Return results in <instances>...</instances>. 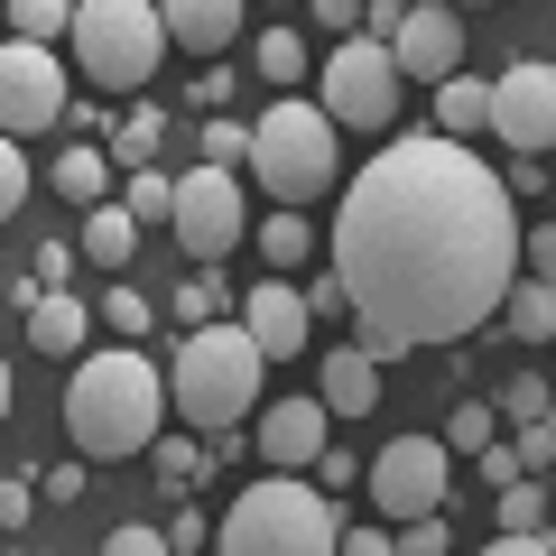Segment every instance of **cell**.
<instances>
[{
	"label": "cell",
	"instance_id": "obj_1",
	"mask_svg": "<svg viewBox=\"0 0 556 556\" xmlns=\"http://www.w3.org/2000/svg\"><path fill=\"white\" fill-rule=\"evenodd\" d=\"M334 278L353 298V343L371 362L464 343L519 288L510 177H492L445 130L390 139L371 167H353L334 204Z\"/></svg>",
	"mask_w": 556,
	"mask_h": 556
},
{
	"label": "cell",
	"instance_id": "obj_2",
	"mask_svg": "<svg viewBox=\"0 0 556 556\" xmlns=\"http://www.w3.org/2000/svg\"><path fill=\"white\" fill-rule=\"evenodd\" d=\"M167 427V371L139 343H93L65 380V437L75 455H149Z\"/></svg>",
	"mask_w": 556,
	"mask_h": 556
},
{
	"label": "cell",
	"instance_id": "obj_3",
	"mask_svg": "<svg viewBox=\"0 0 556 556\" xmlns=\"http://www.w3.org/2000/svg\"><path fill=\"white\" fill-rule=\"evenodd\" d=\"M260 343L232 325H204V334H177V353H167V408L186 417V437H232L241 417L260 408Z\"/></svg>",
	"mask_w": 556,
	"mask_h": 556
},
{
	"label": "cell",
	"instance_id": "obj_4",
	"mask_svg": "<svg viewBox=\"0 0 556 556\" xmlns=\"http://www.w3.org/2000/svg\"><path fill=\"white\" fill-rule=\"evenodd\" d=\"M214 556H343V519L316 482H251L232 492V510L214 519Z\"/></svg>",
	"mask_w": 556,
	"mask_h": 556
},
{
	"label": "cell",
	"instance_id": "obj_5",
	"mask_svg": "<svg viewBox=\"0 0 556 556\" xmlns=\"http://www.w3.org/2000/svg\"><path fill=\"white\" fill-rule=\"evenodd\" d=\"M251 167H260V186L278 195V214L334 195V121H325V102L278 93L269 112L251 121Z\"/></svg>",
	"mask_w": 556,
	"mask_h": 556
},
{
	"label": "cell",
	"instance_id": "obj_6",
	"mask_svg": "<svg viewBox=\"0 0 556 556\" xmlns=\"http://www.w3.org/2000/svg\"><path fill=\"white\" fill-rule=\"evenodd\" d=\"M159 56H167L159 0H84V10H75V65H84V84H102V93H139V84L159 75Z\"/></svg>",
	"mask_w": 556,
	"mask_h": 556
},
{
	"label": "cell",
	"instance_id": "obj_7",
	"mask_svg": "<svg viewBox=\"0 0 556 556\" xmlns=\"http://www.w3.org/2000/svg\"><path fill=\"white\" fill-rule=\"evenodd\" d=\"M399 56L380 38H343L325 47V121L334 130H390L399 121Z\"/></svg>",
	"mask_w": 556,
	"mask_h": 556
},
{
	"label": "cell",
	"instance_id": "obj_8",
	"mask_svg": "<svg viewBox=\"0 0 556 556\" xmlns=\"http://www.w3.org/2000/svg\"><path fill=\"white\" fill-rule=\"evenodd\" d=\"M362 482H371V510L390 519V529H408V519H437V510H445L455 455H445V437H390Z\"/></svg>",
	"mask_w": 556,
	"mask_h": 556
},
{
	"label": "cell",
	"instance_id": "obj_9",
	"mask_svg": "<svg viewBox=\"0 0 556 556\" xmlns=\"http://www.w3.org/2000/svg\"><path fill=\"white\" fill-rule=\"evenodd\" d=\"M167 232L195 251V269H223V260L241 251V232H251L241 177H223V167H186V177H177V223H167Z\"/></svg>",
	"mask_w": 556,
	"mask_h": 556
},
{
	"label": "cell",
	"instance_id": "obj_10",
	"mask_svg": "<svg viewBox=\"0 0 556 556\" xmlns=\"http://www.w3.org/2000/svg\"><path fill=\"white\" fill-rule=\"evenodd\" d=\"M75 112L65 102V65L56 47H28V38H0V139H38Z\"/></svg>",
	"mask_w": 556,
	"mask_h": 556
},
{
	"label": "cell",
	"instance_id": "obj_11",
	"mask_svg": "<svg viewBox=\"0 0 556 556\" xmlns=\"http://www.w3.org/2000/svg\"><path fill=\"white\" fill-rule=\"evenodd\" d=\"M492 130L510 139L519 159H538V149H556V65L519 56L492 75Z\"/></svg>",
	"mask_w": 556,
	"mask_h": 556
},
{
	"label": "cell",
	"instance_id": "obj_12",
	"mask_svg": "<svg viewBox=\"0 0 556 556\" xmlns=\"http://www.w3.org/2000/svg\"><path fill=\"white\" fill-rule=\"evenodd\" d=\"M325 455H334V417H325L316 390H298V399H278V408H260V464H269V473L306 482Z\"/></svg>",
	"mask_w": 556,
	"mask_h": 556
},
{
	"label": "cell",
	"instance_id": "obj_13",
	"mask_svg": "<svg viewBox=\"0 0 556 556\" xmlns=\"http://www.w3.org/2000/svg\"><path fill=\"white\" fill-rule=\"evenodd\" d=\"M390 56H399V75H417V84H455L464 75V20L445 0H408L399 28H390Z\"/></svg>",
	"mask_w": 556,
	"mask_h": 556
},
{
	"label": "cell",
	"instance_id": "obj_14",
	"mask_svg": "<svg viewBox=\"0 0 556 556\" xmlns=\"http://www.w3.org/2000/svg\"><path fill=\"white\" fill-rule=\"evenodd\" d=\"M306 288H288V278H260L251 298H241V334L260 343V362H288V353H306Z\"/></svg>",
	"mask_w": 556,
	"mask_h": 556
},
{
	"label": "cell",
	"instance_id": "obj_15",
	"mask_svg": "<svg viewBox=\"0 0 556 556\" xmlns=\"http://www.w3.org/2000/svg\"><path fill=\"white\" fill-rule=\"evenodd\" d=\"M28 343H38V353L84 362V353H93V306L65 298V288H28Z\"/></svg>",
	"mask_w": 556,
	"mask_h": 556
},
{
	"label": "cell",
	"instance_id": "obj_16",
	"mask_svg": "<svg viewBox=\"0 0 556 556\" xmlns=\"http://www.w3.org/2000/svg\"><path fill=\"white\" fill-rule=\"evenodd\" d=\"M159 20H167V47H186V56H223L251 10H241V0H167Z\"/></svg>",
	"mask_w": 556,
	"mask_h": 556
},
{
	"label": "cell",
	"instance_id": "obj_17",
	"mask_svg": "<svg viewBox=\"0 0 556 556\" xmlns=\"http://www.w3.org/2000/svg\"><path fill=\"white\" fill-rule=\"evenodd\" d=\"M325 417H371L380 408V362L362 353V343H334V353H325Z\"/></svg>",
	"mask_w": 556,
	"mask_h": 556
},
{
	"label": "cell",
	"instance_id": "obj_18",
	"mask_svg": "<svg viewBox=\"0 0 556 556\" xmlns=\"http://www.w3.org/2000/svg\"><path fill=\"white\" fill-rule=\"evenodd\" d=\"M47 177H56V195H65V204H84V214H93V204H112V149L75 139V149H65Z\"/></svg>",
	"mask_w": 556,
	"mask_h": 556
},
{
	"label": "cell",
	"instance_id": "obj_19",
	"mask_svg": "<svg viewBox=\"0 0 556 556\" xmlns=\"http://www.w3.org/2000/svg\"><path fill=\"white\" fill-rule=\"evenodd\" d=\"M75 251L93 260L102 278H112V269H130V251H139V223L121 214V204H93V214H84V232H75Z\"/></svg>",
	"mask_w": 556,
	"mask_h": 556
},
{
	"label": "cell",
	"instance_id": "obj_20",
	"mask_svg": "<svg viewBox=\"0 0 556 556\" xmlns=\"http://www.w3.org/2000/svg\"><path fill=\"white\" fill-rule=\"evenodd\" d=\"M437 130H445V139H473V130H492V84H482V75L437 84Z\"/></svg>",
	"mask_w": 556,
	"mask_h": 556
},
{
	"label": "cell",
	"instance_id": "obj_21",
	"mask_svg": "<svg viewBox=\"0 0 556 556\" xmlns=\"http://www.w3.org/2000/svg\"><path fill=\"white\" fill-rule=\"evenodd\" d=\"M501 325H510L519 343H556V288H538V278H519L510 298H501Z\"/></svg>",
	"mask_w": 556,
	"mask_h": 556
},
{
	"label": "cell",
	"instance_id": "obj_22",
	"mask_svg": "<svg viewBox=\"0 0 556 556\" xmlns=\"http://www.w3.org/2000/svg\"><path fill=\"white\" fill-rule=\"evenodd\" d=\"M0 20H10V38H28V47H56V38H75V0H10Z\"/></svg>",
	"mask_w": 556,
	"mask_h": 556
},
{
	"label": "cell",
	"instance_id": "obj_23",
	"mask_svg": "<svg viewBox=\"0 0 556 556\" xmlns=\"http://www.w3.org/2000/svg\"><path fill=\"white\" fill-rule=\"evenodd\" d=\"M547 519H556V492H547L538 473L501 492V538H547Z\"/></svg>",
	"mask_w": 556,
	"mask_h": 556
},
{
	"label": "cell",
	"instance_id": "obj_24",
	"mask_svg": "<svg viewBox=\"0 0 556 556\" xmlns=\"http://www.w3.org/2000/svg\"><path fill=\"white\" fill-rule=\"evenodd\" d=\"M159 139H167V112H159V102H139V112L121 121V139H112V167H121V177H139V167L159 159Z\"/></svg>",
	"mask_w": 556,
	"mask_h": 556
},
{
	"label": "cell",
	"instance_id": "obj_25",
	"mask_svg": "<svg viewBox=\"0 0 556 556\" xmlns=\"http://www.w3.org/2000/svg\"><path fill=\"white\" fill-rule=\"evenodd\" d=\"M121 214H130L139 232H149V223H177V177H167V167H139V177L121 186Z\"/></svg>",
	"mask_w": 556,
	"mask_h": 556
},
{
	"label": "cell",
	"instance_id": "obj_26",
	"mask_svg": "<svg viewBox=\"0 0 556 556\" xmlns=\"http://www.w3.org/2000/svg\"><path fill=\"white\" fill-rule=\"evenodd\" d=\"M149 473H159L167 492H195V482L214 473V455H204L195 437H159V445H149Z\"/></svg>",
	"mask_w": 556,
	"mask_h": 556
},
{
	"label": "cell",
	"instance_id": "obj_27",
	"mask_svg": "<svg viewBox=\"0 0 556 556\" xmlns=\"http://www.w3.org/2000/svg\"><path fill=\"white\" fill-rule=\"evenodd\" d=\"M195 167H223V177H232V167H251V121L214 112V121H204V139H195Z\"/></svg>",
	"mask_w": 556,
	"mask_h": 556
},
{
	"label": "cell",
	"instance_id": "obj_28",
	"mask_svg": "<svg viewBox=\"0 0 556 556\" xmlns=\"http://www.w3.org/2000/svg\"><path fill=\"white\" fill-rule=\"evenodd\" d=\"M492 417H510V427H538V417H556V380H501L492 390Z\"/></svg>",
	"mask_w": 556,
	"mask_h": 556
},
{
	"label": "cell",
	"instance_id": "obj_29",
	"mask_svg": "<svg viewBox=\"0 0 556 556\" xmlns=\"http://www.w3.org/2000/svg\"><path fill=\"white\" fill-rule=\"evenodd\" d=\"M251 65H260V84H298L306 75V38H298V28H260Z\"/></svg>",
	"mask_w": 556,
	"mask_h": 556
},
{
	"label": "cell",
	"instance_id": "obj_30",
	"mask_svg": "<svg viewBox=\"0 0 556 556\" xmlns=\"http://www.w3.org/2000/svg\"><path fill=\"white\" fill-rule=\"evenodd\" d=\"M223 306H232V298H223V278H214V269L177 278V316H186V334H204V325H232Z\"/></svg>",
	"mask_w": 556,
	"mask_h": 556
},
{
	"label": "cell",
	"instance_id": "obj_31",
	"mask_svg": "<svg viewBox=\"0 0 556 556\" xmlns=\"http://www.w3.org/2000/svg\"><path fill=\"white\" fill-rule=\"evenodd\" d=\"M306 251H316V232H306V214H269V223H260V260H269V269H298Z\"/></svg>",
	"mask_w": 556,
	"mask_h": 556
},
{
	"label": "cell",
	"instance_id": "obj_32",
	"mask_svg": "<svg viewBox=\"0 0 556 556\" xmlns=\"http://www.w3.org/2000/svg\"><path fill=\"white\" fill-rule=\"evenodd\" d=\"M482 445H492V399H464L445 417V455H482Z\"/></svg>",
	"mask_w": 556,
	"mask_h": 556
},
{
	"label": "cell",
	"instance_id": "obj_33",
	"mask_svg": "<svg viewBox=\"0 0 556 556\" xmlns=\"http://www.w3.org/2000/svg\"><path fill=\"white\" fill-rule=\"evenodd\" d=\"M102 316H112V334H121V343H139L149 325H159V306L139 298V288H121V278H112V298H102Z\"/></svg>",
	"mask_w": 556,
	"mask_h": 556
},
{
	"label": "cell",
	"instance_id": "obj_34",
	"mask_svg": "<svg viewBox=\"0 0 556 556\" xmlns=\"http://www.w3.org/2000/svg\"><path fill=\"white\" fill-rule=\"evenodd\" d=\"M519 278H538V288H556V223H538V232H519Z\"/></svg>",
	"mask_w": 556,
	"mask_h": 556
},
{
	"label": "cell",
	"instance_id": "obj_35",
	"mask_svg": "<svg viewBox=\"0 0 556 556\" xmlns=\"http://www.w3.org/2000/svg\"><path fill=\"white\" fill-rule=\"evenodd\" d=\"M20 204H28V149H20V139H0V223L20 214Z\"/></svg>",
	"mask_w": 556,
	"mask_h": 556
},
{
	"label": "cell",
	"instance_id": "obj_36",
	"mask_svg": "<svg viewBox=\"0 0 556 556\" xmlns=\"http://www.w3.org/2000/svg\"><path fill=\"white\" fill-rule=\"evenodd\" d=\"M399 556H455V529H445V510H437V519H408V529H399Z\"/></svg>",
	"mask_w": 556,
	"mask_h": 556
},
{
	"label": "cell",
	"instance_id": "obj_37",
	"mask_svg": "<svg viewBox=\"0 0 556 556\" xmlns=\"http://www.w3.org/2000/svg\"><path fill=\"white\" fill-rule=\"evenodd\" d=\"M510 455H519V473H538V464H556V417H538V427H519V437H510Z\"/></svg>",
	"mask_w": 556,
	"mask_h": 556
},
{
	"label": "cell",
	"instance_id": "obj_38",
	"mask_svg": "<svg viewBox=\"0 0 556 556\" xmlns=\"http://www.w3.org/2000/svg\"><path fill=\"white\" fill-rule=\"evenodd\" d=\"M362 473H371V464H362V455H343V445H334V455H325V464H316V473H306V482H316V492L334 501V492H353Z\"/></svg>",
	"mask_w": 556,
	"mask_h": 556
},
{
	"label": "cell",
	"instance_id": "obj_39",
	"mask_svg": "<svg viewBox=\"0 0 556 556\" xmlns=\"http://www.w3.org/2000/svg\"><path fill=\"white\" fill-rule=\"evenodd\" d=\"M102 556H177V547H167V529H139V519H130V529L102 538Z\"/></svg>",
	"mask_w": 556,
	"mask_h": 556
},
{
	"label": "cell",
	"instance_id": "obj_40",
	"mask_svg": "<svg viewBox=\"0 0 556 556\" xmlns=\"http://www.w3.org/2000/svg\"><path fill=\"white\" fill-rule=\"evenodd\" d=\"M28 510H38V482H20V473H10V482H0V529L20 538V529H28Z\"/></svg>",
	"mask_w": 556,
	"mask_h": 556
},
{
	"label": "cell",
	"instance_id": "obj_41",
	"mask_svg": "<svg viewBox=\"0 0 556 556\" xmlns=\"http://www.w3.org/2000/svg\"><path fill=\"white\" fill-rule=\"evenodd\" d=\"M306 20H325V28H334V47H343V38H362V20H371V10H362V0H316Z\"/></svg>",
	"mask_w": 556,
	"mask_h": 556
},
{
	"label": "cell",
	"instance_id": "obj_42",
	"mask_svg": "<svg viewBox=\"0 0 556 556\" xmlns=\"http://www.w3.org/2000/svg\"><path fill=\"white\" fill-rule=\"evenodd\" d=\"M482 482H492V501H501L510 482H529V473H519V455H510V445H482Z\"/></svg>",
	"mask_w": 556,
	"mask_h": 556
},
{
	"label": "cell",
	"instance_id": "obj_43",
	"mask_svg": "<svg viewBox=\"0 0 556 556\" xmlns=\"http://www.w3.org/2000/svg\"><path fill=\"white\" fill-rule=\"evenodd\" d=\"M306 316H353V298H343V278H334V269L306 288Z\"/></svg>",
	"mask_w": 556,
	"mask_h": 556
},
{
	"label": "cell",
	"instance_id": "obj_44",
	"mask_svg": "<svg viewBox=\"0 0 556 556\" xmlns=\"http://www.w3.org/2000/svg\"><path fill=\"white\" fill-rule=\"evenodd\" d=\"M343 556H399V529H343Z\"/></svg>",
	"mask_w": 556,
	"mask_h": 556
},
{
	"label": "cell",
	"instance_id": "obj_45",
	"mask_svg": "<svg viewBox=\"0 0 556 556\" xmlns=\"http://www.w3.org/2000/svg\"><path fill=\"white\" fill-rule=\"evenodd\" d=\"M47 501H84V464H47Z\"/></svg>",
	"mask_w": 556,
	"mask_h": 556
},
{
	"label": "cell",
	"instance_id": "obj_46",
	"mask_svg": "<svg viewBox=\"0 0 556 556\" xmlns=\"http://www.w3.org/2000/svg\"><path fill=\"white\" fill-rule=\"evenodd\" d=\"M482 556H547V538H492Z\"/></svg>",
	"mask_w": 556,
	"mask_h": 556
},
{
	"label": "cell",
	"instance_id": "obj_47",
	"mask_svg": "<svg viewBox=\"0 0 556 556\" xmlns=\"http://www.w3.org/2000/svg\"><path fill=\"white\" fill-rule=\"evenodd\" d=\"M0 417H10V362H0Z\"/></svg>",
	"mask_w": 556,
	"mask_h": 556
},
{
	"label": "cell",
	"instance_id": "obj_48",
	"mask_svg": "<svg viewBox=\"0 0 556 556\" xmlns=\"http://www.w3.org/2000/svg\"><path fill=\"white\" fill-rule=\"evenodd\" d=\"M547 556H556V519H547Z\"/></svg>",
	"mask_w": 556,
	"mask_h": 556
}]
</instances>
